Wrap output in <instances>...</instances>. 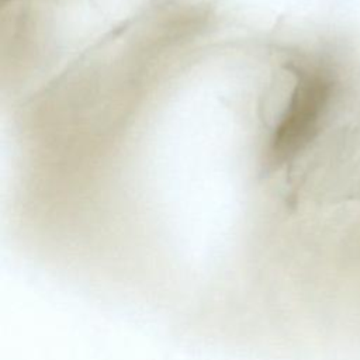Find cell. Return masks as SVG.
Wrapping results in <instances>:
<instances>
[{"instance_id":"1","label":"cell","mask_w":360,"mask_h":360,"mask_svg":"<svg viewBox=\"0 0 360 360\" xmlns=\"http://www.w3.org/2000/svg\"><path fill=\"white\" fill-rule=\"evenodd\" d=\"M292 89L274 128L267 166L294 160L316 138L336 90V72L323 59L295 62Z\"/></svg>"}]
</instances>
